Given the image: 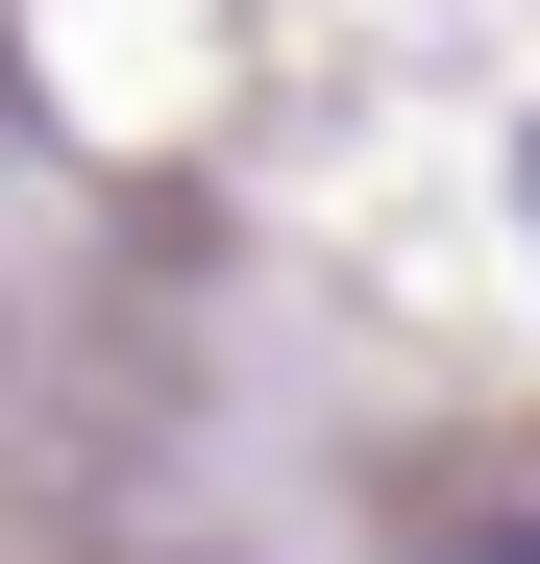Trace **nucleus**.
Returning a JSON list of instances; mask_svg holds the SVG:
<instances>
[{"label": "nucleus", "instance_id": "nucleus-2", "mask_svg": "<svg viewBox=\"0 0 540 564\" xmlns=\"http://www.w3.org/2000/svg\"><path fill=\"white\" fill-rule=\"evenodd\" d=\"M516 246H540V123H516Z\"/></svg>", "mask_w": 540, "mask_h": 564}, {"label": "nucleus", "instance_id": "nucleus-1", "mask_svg": "<svg viewBox=\"0 0 540 564\" xmlns=\"http://www.w3.org/2000/svg\"><path fill=\"white\" fill-rule=\"evenodd\" d=\"M442 564H540V516H467V540H442Z\"/></svg>", "mask_w": 540, "mask_h": 564}]
</instances>
